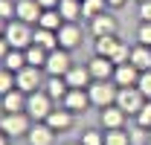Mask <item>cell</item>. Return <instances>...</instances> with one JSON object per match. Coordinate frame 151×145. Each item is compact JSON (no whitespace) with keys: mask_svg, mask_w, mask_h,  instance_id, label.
Instances as JSON below:
<instances>
[{"mask_svg":"<svg viewBox=\"0 0 151 145\" xmlns=\"http://www.w3.org/2000/svg\"><path fill=\"white\" fill-rule=\"evenodd\" d=\"M96 55H105V58H111L113 64H122L128 58V50H125L122 41H116L113 35H102L96 41Z\"/></svg>","mask_w":151,"mask_h":145,"instance_id":"6da1fadb","label":"cell"},{"mask_svg":"<svg viewBox=\"0 0 151 145\" xmlns=\"http://www.w3.org/2000/svg\"><path fill=\"white\" fill-rule=\"evenodd\" d=\"M116 108H122L125 113H139L142 110V90L139 87H122L116 93Z\"/></svg>","mask_w":151,"mask_h":145,"instance_id":"7a4b0ae2","label":"cell"},{"mask_svg":"<svg viewBox=\"0 0 151 145\" xmlns=\"http://www.w3.org/2000/svg\"><path fill=\"white\" fill-rule=\"evenodd\" d=\"M6 41H9V47H26V44H32V35H29V26L23 23V20H12V23H6Z\"/></svg>","mask_w":151,"mask_h":145,"instance_id":"3957f363","label":"cell"},{"mask_svg":"<svg viewBox=\"0 0 151 145\" xmlns=\"http://www.w3.org/2000/svg\"><path fill=\"white\" fill-rule=\"evenodd\" d=\"M26 110H29L35 119H47V116H50V93L32 90L29 99H26Z\"/></svg>","mask_w":151,"mask_h":145,"instance_id":"277c9868","label":"cell"},{"mask_svg":"<svg viewBox=\"0 0 151 145\" xmlns=\"http://www.w3.org/2000/svg\"><path fill=\"white\" fill-rule=\"evenodd\" d=\"M47 72L50 75H67V70H70V55H67V50L61 47V50H52V52L47 55Z\"/></svg>","mask_w":151,"mask_h":145,"instance_id":"5b68a950","label":"cell"},{"mask_svg":"<svg viewBox=\"0 0 151 145\" xmlns=\"http://www.w3.org/2000/svg\"><path fill=\"white\" fill-rule=\"evenodd\" d=\"M116 93L108 81H96L93 87H90V102L93 105H99V108H111V102H116Z\"/></svg>","mask_w":151,"mask_h":145,"instance_id":"8992f818","label":"cell"},{"mask_svg":"<svg viewBox=\"0 0 151 145\" xmlns=\"http://www.w3.org/2000/svg\"><path fill=\"white\" fill-rule=\"evenodd\" d=\"M0 131L3 134H12V136H20V134L29 131V119L23 113H6L3 122H0Z\"/></svg>","mask_w":151,"mask_h":145,"instance_id":"52a82bcc","label":"cell"},{"mask_svg":"<svg viewBox=\"0 0 151 145\" xmlns=\"http://www.w3.org/2000/svg\"><path fill=\"white\" fill-rule=\"evenodd\" d=\"M15 84H18L23 93H32V90H38V84H41V72H38V67H23V70L15 75Z\"/></svg>","mask_w":151,"mask_h":145,"instance_id":"ba28073f","label":"cell"},{"mask_svg":"<svg viewBox=\"0 0 151 145\" xmlns=\"http://www.w3.org/2000/svg\"><path fill=\"white\" fill-rule=\"evenodd\" d=\"M64 105H67V110H73V113H81V110L90 105V93H84L81 87H70V93L64 96Z\"/></svg>","mask_w":151,"mask_h":145,"instance_id":"9c48e42d","label":"cell"},{"mask_svg":"<svg viewBox=\"0 0 151 145\" xmlns=\"http://www.w3.org/2000/svg\"><path fill=\"white\" fill-rule=\"evenodd\" d=\"M113 78H116L119 87H134V84L139 81V67H134V64H119L116 72H113Z\"/></svg>","mask_w":151,"mask_h":145,"instance_id":"30bf717a","label":"cell"},{"mask_svg":"<svg viewBox=\"0 0 151 145\" xmlns=\"http://www.w3.org/2000/svg\"><path fill=\"white\" fill-rule=\"evenodd\" d=\"M41 9H44V6H41L38 0H20L15 15H18L23 23H35V20H41Z\"/></svg>","mask_w":151,"mask_h":145,"instance_id":"8fae6325","label":"cell"},{"mask_svg":"<svg viewBox=\"0 0 151 145\" xmlns=\"http://www.w3.org/2000/svg\"><path fill=\"white\" fill-rule=\"evenodd\" d=\"M90 72H93V78H99V81H108L116 70H113V61H111V58L96 55L93 61H90Z\"/></svg>","mask_w":151,"mask_h":145,"instance_id":"7c38bea8","label":"cell"},{"mask_svg":"<svg viewBox=\"0 0 151 145\" xmlns=\"http://www.w3.org/2000/svg\"><path fill=\"white\" fill-rule=\"evenodd\" d=\"M3 108L9 110V113H20V110L26 108V99H23V90H20V87H12L9 93H3Z\"/></svg>","mask_w":151,"mask_h":145,"instance_id":"4fadbf2b","label":"cell"},{"mask_svg":"<svg viewBox=\"0 0 151 145\" xmlns=\"http://www.w3.org/2000/svg\"><path fill=\"white\" fill-rule=\"evenodd\" d=\"M81 41V32L76 29L73 23H64L61 29H58V47H64V50H70V47H76Z\"/></svg>","mask_w":151,"mask_h":145,"instance_id":"5bb4252c","label":"cell"},{"mask_svg":"<svg viewBox=\"0 0 151 145\" xmlns=\"http://www.w3.org/2000/svg\"><path fill=\"white\" fill-rule=\"evenodd\" d=\"M90 75H93L90 67H70L67 75H64V81H67L70 87H87V78H90Z\"/></svg>","mask_w":151,"mask_h":145,"instance_id":"9a60e30c","label":"cell"},{"mask_svg":"<svg viewBox=\"0 0 151 145\" xmlns=\"http://www.w3.org/2000/svg\"><path fill=\"white\" fill-rule=\"evenodd\" d=\"M32 44H38V47H44V50L52 52V50H58V32H55V29H44V26H41V29L35 32V38H32Z\"/></svg>","mask_w":151,"mask_h":145,"instance_id":"2e32d148","label":"cell"},{"mask_svg":"<svg viewBox=\"0 0 151 145\" xmlns=\"http://www.w3.org/2000/svg\"><path fill=\"white\" fill-rule=\"evenodd\" d=\"M70 122H73V110H50V116H47V125L52 131H64V128H70Z\"/></svg>","mask_w":151,"mask_h":145,"instance_id":"e0dca14e","label":"cell"},{"mask_svg":"<svg viewBox=\"0 0 151 145\" xmlns=\"http://www.w3.org/2000/svg\"><path fill=\"white\" fill-rule=\"evenodd\" d=\"M122 119H125V110H122V108H102V125L108 128V131L119 128Z\"/></svg>","mask_w":151,"mask_h":145,"instance_id":"ac0fdd59","label":"cell"},{"mask_svg":"<svg viewBox=\"0 0 151 145\" xmlns=\"http://www.w3.org/2000/svg\"><path fill=\"white\" fill-rule=\"evenodd\" d=\"M93 32L99 38H102V35H113V32H116V20L108 18V15H96V18H93Z\"/></svg>","mask_w":151,"mask_h":145,"instance_id":"d6986e66","label":"cell"},{"mask_svg":"<svg viewBox=\"0 0 151 145\" xmlns=\"http://www.w3.org/2000/svg\"><path fill=\"white\" fill-rule=\"evenodd\" d=\"M29 142L32 145H50L52 142V128L50 125H35L29 134Z\"/></svg>","mask_w":151,"mask_h":145,"instance_id":"ffe728a7","label":"cell"},{"mask_svg":"<svg viewBox=\"0 0 151 145\" xmlns=\"http://www.w3.org/2000/svg\"><path fill=\"white\" fill-rule=\"evenodd\" d=\"M131 64L134 67H139V70H151V50L142 44V47H137L131 52Z\"/></svg>","mask_w":151,"mask_h":145,"instance_id":"44dd1931","label":"cell"},{"mask_svg":"<svg viewBox=\"0 0 151 145\" xmlns=\"http://www.w3.org/2000/svg\"><path fill=\"white\" fill-rule=\"evenodd\" d=\"M58 12H61L64 20H76L81 15V3H78V0H61V3H58Z\"/></svg>","mask_w":151,"mask_h":145,"instance_id":"7402d4cb","label":"cell"},{"mask_svg":"<svg viewBox=\"0 0 151 145\" xmlns=\"http://www.w3.org/2000/svg\"><path fill=\"white\" fill-rule=\"evenodd\" d=\"M47 52H50V50L32 44V47L26 50V64H32V67H44V64H47Z\"/></svg>","mask_w":151,"mask_h":145,"instance_id":"603a6c76","label":"cell"},{"mask_svg":"<svg viewBox=\"0 0 151 145\" xmlns=\"http://www.w3.org/2000/svg\"><path fill=\"white\" fill-rule=\"evenodd\" d=\"M67 87H70V84H67V81H61L58 75H52V78L47 81V93H50L52 99H64V96L70 93V90H67Z\"/></svg>","mask_w":151,"mask_h":145,"instance_id":"cb8c5ba5","label":"cell"},{"mask_svg":"<svg viewBox=\"0 0 151 145\" xmlns=\"http://www.w3.org/2000/svg\"><path fill=\"white\" fill-rule=\"evenodd\" d=\"M105 3H108V0H81V15H84V18L102 15V12H105Z\"/></svg>","mask_w":151,"mask_h":145,"instance_id":"d4e9b609","label":"cell"},{"mask_svg":"<svg viewBox=\"0 0 151 145\" xmlns=\"http://www.w3.org/2000/svg\"><path fill=\"white\" fill-rule=\"evenodd\" d=\"M61 12H52V9H47V12H41V26L44 29H61V18H58Z\"/></svg>","mask_w":151,"mask_h":145,"instance_id":"484cf974","label":"cell"},{"mask_svg":"<svg viewBox=\"0 0 151 145\" xmlns=\"http://www.w3.org/2000/svg\"><path fill=\"white\" fill-rule=\"evenodd\" d=\"M23 64H26V55H20V52H9V55H6V70L20 72V70H23Z\"/></svg>","mask_w":151,"mask_h":145,"instance_id":"4316f807","label":"cell"},{"mask_svg":"<svg viewBox=\"0 0 151 145\" xmlns=\"http://www.w3.org/2000/svg\"><path fill=\"white\" fill-rule=\"evenodd\" d=\"M105 145H128V134H122L119 128H113L111 134H105Z\"/></svg>","mask_w":151,"mask_h":145,"instance_id":"83f0119b","label":"cell"},{"mask_svg":"<svg viewBox=\"0 0 151 145\" xmlns=\"http://www.w3.org/2000/svg\"><path fill=\"white\" fill-rule=\"evenodd\" d=\"M12 87H18L12 78V70H0V93H9Z\"/></svg>","mask_w":151,"mask_h":145,"instance_id":"f1b7e54d","label":"cell"},{"mask_svg":"<svg viewBox=\"0 0 151 145\" xmlns=\"http://www.w3.org/2000/svg\"><path fill=\"white\" fill-rule=\"evenodd\" d=\"M137 87L142 90V96H151V70H142V72H139V81H137Z\"/></svg>","mask_w":151,"mask_h":145,"instance_id":"f546056e","label":"cell"},{"mask_svg":"<svg viewBox=\"0 0 151 145\" xmlns=\"http://www.w3.org/2000/svg\"><path fill=\"white\" fill-rule=\"evenodd\" d=\"M81 142H84V145H105V136L96 134V131H87V134L81 136Z\"/></svg>","mask_w":151,"mask_h":145,"instance_id":"4dcf8cb0","label":"cell"},{"mask_svg":"<svg viewBox=\"0 0 151 145\" xmlns=\"http://www.w3.org/2000/svg\"><path fill=\"white\" fill-rule=\"evenodd\" d=\"M139 44H145V47H151V20H145L142 26H139Z\"/></svg>","mask_w":151,"mask_h":145,"instance_id":"1f68e13d","label":"cell"},{"mask_svg":"<svg viewBox=\"0 0 151 145\" xmlns=\"http://www.w3.org/2000/svg\"><path fill=\"white\" fill-rule=\"evenodd\" d=\"M137 119H139L142 128H151V105H142V110L137 113Z\"/></svg>","mask_w":151,"mask_h":145,"instance_id":"d6a6232c","label":"cell"},{"mask_svg":"<svg viewBox=\"0 0 151 145\" xmlns=\"http://www.w3.org/2000/svg\"><path fill=\"white\" fill-rule=\"evenodd\" d=\"M12 12H18V6H12V0H0V18H12Z\"/></svg>","mask_w":151,"mask_h":145,"instance_id":"836d02e7","label":"cell"},{"mask_svg":"<svg viewBox=\"0 0 151 145\" xmlns=\"http://www.w3.org/2000/svg\"><path fill=\"white\" fill-rule=\"evenodd\" d=\"M139 18L151 20V0H142V3H139Z\"/></svg>","mask_w":151,"mask_h":145,"instance_id":"e575fe53","label":"cell"},{"mask_svg":"<svg viewBox=\"0 0 151 145\" xmlns=\"http://www.w3.org/2000/svg\"><path fill=\"white\" fill-rule=\"evenodd\" d=\"M38 3H41L44 9H52V6H58V3H61V0H38Z\"/></svg>","mask_w":151,"mask_h":145,"instance_id":"d590c367","label":"cell"},{"mask_svg":"<svg viewBox=\"0 0 151 145\" xmlns=\"http://www.w3.org/2000/svg\"><path fill=\"white\" fill-rule=\"evenodd\" d=\"M9 55V41H0V58H6Z\"/></svg>","mask_w":151,"mask_h":145,"instance_id":"8d00e7d4","label":"cell"},{"mask_svg":"<svg viewBox=\"0 0 151 145\" xmlns=\"http://www.w3.org/2000/svg\"><path fill=\"white\" fill-rule=\"evenodd\" d=\"M125 0H108V6H122Z\"/></svg>","mask_w":151,"mask_h":145,"instance_id":"74e56055","label":"cell"},{"mask_svg":"<svg viewBox=\"0 0 151 145\" xmlns=\"http://www.w3.org/2000/svg\"><path fill=\"white\" fill-rule=\"evenodd\" d=\"M0 145H6V134L3 131H0Z\"/></svg>","mask_w":151,"mask_h":145,"instance_id":"f35d334b","label":"cell"},{"mask_svg":"<svg viewBox=\"0 0 151 145\" xmlns=\"http://www.w3.org/2000/svg\"><path fill=\"white\" fill-rule=\"evenodd\" d=\"M0 32H6V26H3V18H0Z\"/></svg>","mask_w":151,"mask_h":145,"instance_id":"ab89813d","label":"cell"},{"mask_svg":"<svg viewBox=\"0 0 151 145\" xmlns=\"http://www.w3.org/2000/svg\"><path fill=\"white\" fill-rule=\"evenodd\" d=\"M148 145H151V136H148Z\"/></svg>","mask_w":151,"mask_h":145,"instance_id":"60d3db41","label":"cell"},{"mask_svg":"<svg viewBox=\"0 0 151 145\" xmlns=\"http://www.w3.org/2000/svg\"><path fill=\"white\" fill-rule=\"evenodd\" d=\"M139 3H142V0H139Z\"/></svg>","mask_w":151,"mask_h":145,"instance_id":"b9f144b4","label":"cell"}]
</instances>
